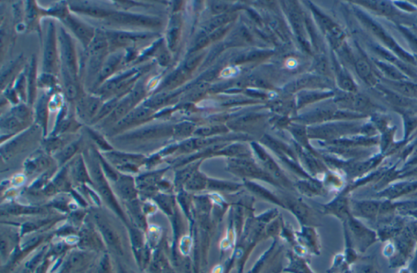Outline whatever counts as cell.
<instances>
[{
	"label": "cell",
	"instance_id": "obj_1",
	"mask_svg": "<svg viewBox=\"0 0 417 273\" xmlns=\"http://www.w3.org/2000/svg\"><path fill=\"white\" fill-rule=\"evenodd\" d=\"M153 66V63L137 65L124 71L119 72L102 84L93 93L100 96L104 101L117 96L123 97L130 92L142 76L149 73Z\"/></svg>",
	"mask_w": 417,
	"mask_h": 273
},
{
	"label": "cell",
	"instance_id": "obj_2",
	"mask_svg": "<svg viewBox=\"0 0 417 273\" xmlns=\"http://www.w3.org/2000/svg\"><path fill=\"white\" fill-rule=\"evenodd\" d=\"M43 72L54 75L61 74V61L60 55L58 31L55 20L49 19L47 31L43 43Z\"/></svg>",
	"mask_w": 417,
	"mask_h": 273
},
{
	"label": "cell",
	"instance_id": "obj_3",
	"mask_svg": "<svg viewBox=\"0 0 417 273\" xmlns=\"http://www.w3.org/2000/svg\"><path fill=\"white\" fill-rule=\"evenodd\" d=\"M108 38L110 52L122 51L136 47V44L144 41L154 39L157 34L142 31H121V30H104Z\"/></svg>",
	"mask_w": 417,
	"mask_h": 273
},
{
	"label": "cell",
	"instance_id": "obj_4",
	"mask_svg": "<svg viewBox=\"0 0 417 273\" xmlns=\"http://www.w3.org/2000/svg\"><path fill=\"white\" fill-rule=\"evenodd\" d=\"M110 24L132 28L157 30L161 26V19L152 15L141 14L126 11L114 10L106 20Z\"/></svg>",
	"mask_w": 417,
	"mask_h": 273
},
{
	"label": "cell",
	"instance_id": "obj_5",
	"mask_svg": "<svg viewBox=\"0 0 417 273\" xmlns=\"http://www.w3.org/2000/svg\"><path fill=\"white\" fill-rule=\"evenodd\" d=\"M58 40L61 67L67 69L73 77L80 79L79 56L73 38L63 26L60 27L58 31Z\"/></svg>",
	"mask_w": 417,
	"mask_h": 273
},
{
	"label": "cell",
	"instance_id": "obj_6",
	"mask_svg": "<svg viewBox=\"0 0 417 273\" xmlns=\"http://www.w3.org/2000/svg\"><path fill=\"white\" fill-rule=\"evenodd\" d=\"M61 23L78 40L84 50H87L96 36L97 29L77 18L72 12Z\"/></svg>",
	"mask_w": 417,
	"mask_h": 273
},
{
	"label": "cell",
	"instance_id": "obj_7",
	"mask_svg": "<svg viewBox=\"0 0 417 273\" xmlns=\"http://www.w3.org/2000/svg\"><path fill=\"white\" fill-rule=\"evenodd\" d=\"M104 102V100L96 94L85 92L74 105L75 116L78 121L88 122L91 124Z\"/></svg>",
	"mask_w": 417,
	"mask_h": 273
},
{
	"label": "cell",
	"instance_id": "obj_8",
	"mask_svg": "<svg viewBox=\"0 0 417 273\" xmlns=\"http://www.w3.org/2000/svg\"><path fill=\"white\" fill-rule=\"evenodd\" d=\"M156 115V111L147 107L145 104H140L131 110L125 118H122L115 126H113L114 132H120L127 129L153 120Z\"/></svg>",
	"mask_w": 417,
	"mask_h": 273
},
{
	"label": "cell",
	"instance_id": "obj_9",
	"mask_svg": "<svg viewBox=\"0 0 417 273\" xmlns=\"http://www.w3.org/2000/svg\"><path fill=\"white\" fill-rule=\"evenodd\" d=\"M124 57L125 50L110 53L100 68L92 93H93L98 88H100L106 81H108L111 77L119 73V70L124 66Z\"/></svg>",
	"mask_w": 417,
	"mask_h": 273
},
{
	"label": "cell",
	"instance_id": "obj_10",
	"mask_svg": "<svg viewBox=\"0 0 417 273\" xmlns=\"http://www.w3.org/2000/svg\"><path fill=\"white\" fill-rule=\"evenodd\" d=\"M97 161L98 159L96 157H94L92 158V163H91V168H90L91 175L93 178V182L96 183L98 190L100 191V194L103 196V198L106 200V202H108L110 206H112L114 210H116L117 213L122 216V211H121L119 206L117 204L116 200L114 198V194H112V191L110 189L108 182L106 180L100 162Z\"/></svg>",
	"mask_w": 417,
	"mask_h": 273
},
{
	"label": "cell",
	"instance_id": "obj_11",
	"mask_svg": "<svg viewBox=\"0 0 417 273\" xmlns=\"http://www.w3.org/2000/svg\"><path fill=\"white\" fill-rule=\"evenodd\" d=\"M60 75L61 77V88L65 100L68 104L75 105L76 102L85 93L84 84H81L79 78L73 77L67 69L64 68H61Z\"/></svg>",
	"mask_w": 417,
	"mask_h": 273
},
{
	"label": "cell",
	"instance_id": "obj_12",
	"mask_svg": "<svg viewBox=\"0 0 417 273\" xmlns=\"http://www.w3.org/2000/svg\"><path fill=\"white\" fill-rule=\"evenodd\" d=\"M106 159L118 169L127 172H136L138 166L145 161L143 155L130 154L110 151L105 153Z\"/></svg>",
	"mask_w": 417,
	"mask_h": 273
},
{
	"label": "cell",
	"instance_id": "obj_13",
	"mask_svg": "<svg viewBox=\"0 0 417 273\" xmlns=\"http://www.w3.org/2000/svg\"><path fill=\"white\" fill-rule=\"evenodd\" d=\"M51 95L52 94L39 90V95L37 97L35 105L33 107L35 124L42 130L43 137H46L47 133L49 114L51 111L49 104H50Z\"/></svg>",
	"mask_w": 417,
	"mask_h": 273
},
{
	"label": "cell",
	"instance_id": "obj_14",
	"mask_svg": "<svg viewBox=\"0 0 417 273\" xmlns=\"http://www.w3.org/2000/svg\"><path fill=\"white\" fill-rule=\"evenodd\" d=\"M68 4L72 13L86 15L99 20H107L114 11L107 8H103L98 5L96 2L90 1H73L68 2Z\"/></svg>",
	"mask_w": 417,
	"mask_h": 273
},
{
	"label": "cell",
	"instance_id": "obj_15",
	"mask_svg": "<svg viewBox=\"0 0 417 273\" xmlns=\"http://www.w3.org/2000/svg\"><path fill=\"white\" fill-rule=\"evenodd\" d=\"M359 16H360V19L362 20L363 22L366 24V26L368 27L376 36L378 37L379 39L382 41L383 43H385V44H386L387 46H389L391 49H392L394 51L399 54V57L405 60V61H408V62H411V63L412 64L415 63V60H414L412 57H410L407 52L403 51L401 47H399V45L395 43V41L392 39V38H391L379 24H377V23L374 22L373 20H371L369 17L365 16L364 14H360Z\"/></svg>",
	"mask_w": 417,
	"mask_h": 273
},
{
	"label": "cell",
	"instance_id": "obj_16",
	"mask_svg": "<svg viewBox=\"0 0 417 273\" xmlns=\"http://www.w3.org/2000/svg\"><path fill=\"white\" fill-rule=\"evenodd\" d=\"M43 16L41 15L40 5L37 1L24 2V24L26 32H35L39 35L41 44L43 43L42 21Z\"/></svg>",
	"mask_w": 417,
	"mask_h": 273
},
{
	"label": "cell",
	"instance_id": "obj_17",
	"mask_svg": "<svg viewBox=\"0 0 417 273\" xmlns=\"http://www.w3.org/2000/svg\"><path fill=\"white\" fill-rule=\"evenodd\" d=\"M26 69L27 85H28V100L27 104L31 107H34L37 97L39 95V71H38V57L32 55L29 63L25 65Z\"/></svg>",
	"mask_w": 417,
	"mask_h": 273
},
{
	"label": "cell",
	"instance_id": "obj_18",
	"mask_svg": "<svg viewBox=\"0 0 417 273\" xmlns=\"http://www.w3.org/2000/svg\"><path fill=\"white\" fill-rule=\"evenodd\" d=\"M171 130L170 127L164 125H152L134 130L132 132L127 133L123 135L122 139L131 141H149L162 137L167 133H169Z\"/></svg>",
	"mask_w": 417,
	"mask_h": 273
},
{
	"label": "cell",
	"instance_id": "obj_19",
	"mask_svg": "<svg viewBox=\"0 0 417 273\" xmlns=\"http://www.w3.org/2000/svg\"><path fill=\"white\" fill-rule=\"evenodd\" d=\"M135 107H137L136 104L130 96V94H127L121 99L116 108H114L109 116L103 120L104 126H110V125H113V126H115Z\"/></svg>",
	"mask_w": 417,
	"mask_h": 273
},
{
	"label": "cell",
	"instance_id": "obj_20",
	"mask_svg": "<svg viewBox=\"0 0 417 273\" xmlns=\"http://www.w3.org/2000/svg\"><path fill=\"white\" fill-rule=\"evenodd\" d=\"M26 64H24V57L18 56L14 61L3 68L1 71V91H4L11 83L14 81L19 73L22 71Z\"/></svg>",
	"mask_w": 417,
	"mask_h": 273
},
{
	"label": "cell",
	"instance_id": "obj_21",
	"mask_svg": "<svg viewBox=\"0 0 417 273\" xmlns=\"http://www.w3.org/2000/svg\"><path fill=\"white\" fill-rule=\"evenodd\" d=\"M40 12L43 18L46 17V18L52 19V20L57 19L61 22L67 17L71 11L69 9L68 2L60 1L49 8H45L40 6Z\"/></svg>",
	"mask_w": 417,
	"mask_h": 273
},
{
	"label": "cell",
	"instance_id": "obj_22",
	"mask_svg": "<svg viewBox=\"0 0 417 273\" xmlns=\"http://www.w3.org/2000/svg\"><path fill=\"white\" fill-rule=\"evenodd\" d=\"M115 183L118 193L121 197L127 200H132L135 198L136 187L132 177L128 175H119Z\"/></svg>",
	"mask_w": 417,
	"mask_h": 273
},
{
	"label": "cell",
	"instance_id": "obj_23",
	"mask_svg": "<svg viewBox=\"0 0 417 273\" xmlns=\"http://www.w3.org/2000/svg\"><path fill=\"white\" fill-rule=\"evenodd\" d=\"M38 87L39 90L45 91L50 94L62 91L61 84H60L59 76L44 72L39 73Z\"/></svg>",
	"mask_w": 417,
	"mask_h": 273
},
{
	"label": "cell",
	"instance_id": "obj_24",
	"mask_svg": "<svg viewBox=\"0 0 417 273\" xmlns=\"http://www.w3.org/2000/svg\"><path fill=\"white\" fill-rule=\"evenodd\" d=\"M27 124L19 120L10 112L7 113L4 116L1 118V130L2 134H15L16 133L22 131L26 128Z\"/></svg>",
	"mask_w": 417,
	"mask_h": 273
},
{
	"label": "cell",
	"instance_id": "obj_25",
	"mask_svg": "<svg viewBox=\"0 0 417 273\" xmlns=\"http://www.w3.org/2000/svg\"><path fill=\"white\" fill-rule=\"evenodd\" d=\"M180 38V23L177 16H173L169 24V28L166 32L165 43L170 51H175L177 47Z\"/></svg>",
	"mask_w": 417,
	"mask_h": 273
},
{
	"label": "cell",
	"instance_id": "obj_26",
	"mask_svg": "<svg viewBox=\"0 0 417 273\" xmlns=\"http://www.w3.org/2000/svg\"><path fill=\"white\" fill-rule=\"evenodd\" d=\"M354 66L358 76L367 84L373 85L376 83V78L372 71V67L369 61L364 57H359L354 61Z\"/></svg>",
	"mask_w": 417,
	"mask_h": 273
},
{
	"label": "cell",
	"instance_id": "obj_27",
	"mask_svg": "<svg viewBox=\"0 0 417 273\" xmlns=\"http://www.w3.org/2000/svg\"><path fill=\"white\" fill-rule=\"evenodd\" d=\"M96 223H97L98 227L100 228V232H102V234L104 236V239L108 243V244L111 245L113 248L115 249L117 251L122 252L120 241H119L118 236H117L116 233L113 230L111 227L107 223L104 222V220L100 219V217L96 219Z\"/></svg>",
	"mask_w": 417,
	"mask_h": 273
},
{
	"label": "cell",
	"instance_id": "obj_28",
	"mask_svg": "<svg viewBox=\"0 0 417 273\" xmlns=\"http://www.w3.org/2000/svg\"><path fill=\"white\" fill-rule=\"evenodd\" d=\"M71 175L76 181L80 183H92L82 157L79 156L71 163Z\"/></svg>",
	"mask_w": 417,
	"mask_h": 273
},
{
	"label": "cell",
	"instance_id": "obj_29",
	"mask_svg": "<svg viewBox=\"0 0 417 273\" xmlns=\"http://www.w3.org/2000/svg\"><path fill=\"white\" fill-rule=\"evenodd\" d=\"M9 112L27 125L31 124V122L35 120L34 110L26 103H20L17 105L12 106Z\"/></svg>",
	"mask_w": 417,
	"mask_h": 273
},
{
	"label": "cell",
	"instance_id": "obj_30",
	"mask_svg": "<svg viewBox=\"0 0 417 273\" xmlns=\"http://www.w3.org/2000/svg\"><path fill=\"white\" fill-rule=\"evenodd\" d=\"M13 88L18 95L21 103H26L28 100V85H27L26 69L25 66L22 71L12 81Z\"/></svg>",
	"mask_w": 417,
	"mask_h": 273
},
{
	"label": "cell",
	"instance_id": "obj_31",
	"mask_svg": "<svg viewBox=\"0 0 417 273\" xmlns=\"http://www.w3.org/2000/svg\"><path fill=\"white\" fill-rule=\"evenodd\" d=\"M50 165L48 157L44 154L37 155L24 163V168L27 174L35 173L47 169Z\"/></svg>",
	"mask_w": 417,
	"mask_h": 273
},
{
	"label": "cell",
	"instance_id": "obj_32",
	"mask_svg": "<svg viewBox=\"0 0 417 273\" xmlns=\"http://www.w3.org/2000/svg\"><path fill=\"white\" fill-rule=\"evenodd\" d=\"M343 103L354 110H369L372 107V103L369 98L361 95H351L343 99Z\"/></svg>",
	"mask_w": 417,
	"mask_h": 273
},
{
	"label": "cell",
	"instance_id": "obj_33",
	"mask_svg": "<svg viewBox=\"0 0 417 273\" xmlns=\"http://www.w3.org/2000/svg\"><path fill=\"white\" fill-rule=\"evenodd\" d=\"M391 88L405 97H417V84L405 81H391Z\"/></svg>",
	"mask_w": 417,
	"mask_h": 273
},
{
	"label": "cell",
	"instance_id": "obj_34",
	"mask_svg": "<svg viewBox=\"0 0 417 273\" xmlns=\"http://www.w3.org/2000/svg\"><path fill=\"white\" fill-rule=\"evenodd\" d=\"M79 141H75L63 147L61 150L55 153V159L60 166L64 165L76 154L79 149Z\"/></svg>",
	"mask_w": 417,
	"mask_h": 273
},
{
	"label": "cell",
	"instance_id": "obj_35",
	"mask_svg": "<svg viewBox=\"0 0 417 273\" xmlns=\"http://www.w3.org/2000/svg\"><path fill=\"white\" fill-rule=\"evenodd\" d=\"M122 98L117 96V97L111 98L109 100H105L103 105L101 106V108H100V111L98 113L96 118L92 121L91 124H95L97 122H101V121L105 119L107 117L109 116L111 113L114 111V108H116Z\"/></svg>",
	"mask_w": 417,
	"mask_h": 273
},
{
	"label": "cell",
	"instance_id": "obj_36",
	"mask_svg": "<svg viewBox=\"0 0 417 273\" xmlns=\"http://www.w3.org/2000/svg\"><path fill=\"white\" fill-rule=\"evenodd\" d=\"M383 93L385 95V97L388 101L391 102V104H395V105L399 106V107H403V108H407V107H414L416 104V102H414L412 100H409L408 98L405 96H401L399 93H395V92H391L388 90H382Z\"/></svg>",
	"mask_w": 417,
	"mask_h": 273
},
{
	"label": "cell",
	"instance_id": "obj_37",
	"mask_svg": "<svg viewBox=\"0 0 417 273\" xmlns=\"http://www.w3.org/2000/svg\"><path fill=\"white\" fill-rule=\"evenodd\" d=\"M376 64H377V67L381 69L384 74L393 81H404L407 78L401 72L399 71V69H396L394 65L391 64L381 62V61H376Z\"/></svg>",
	"mask_w": 417,
	"mask_h": 273
},
{
	"label": "cell",
	"instance_id": "obj_38",
	"mask_svg": "<svg viewBox=\"0 0 417 273\" xmlns=\"http://www.w3.org/2000/svg\"><path fill=\"white\" fill-rule=\"evenodd\" d=\"M88 132L91 138L93 140L94 142L96 143L100 149L105 151L106 153L112 151V147L108 145V142L105 141V139L102 137L100 133H98L96 130L91 128H88Z\"/></svg>",
	"mask_w": 417,
	"mask_h": 273
},
{
	"label": "cell",
	"instance_id": "obj_39",
	"mask_svg": "<svg viewBox=\"0 0 417 273\" xmlns=\"http://www.w3.org/2000/svg\"><path fill=\"white\" fill-rule=\"evenodd\" d=\"M62 143L63 142L59 137L51 135V137L45 141L43 145H44L45 150L47 151V153H53V152H58L63 148Z\"/></svg>",
	"mask_w": 417,
	"mask_h": 273
},
{
	"label": "cell",
	"instance_id": "obj_40",
	"mask_svg": "<svg viewBox=\"0 0 417 273\" xmlns=\"http://www.w3.org/2000/svg\"><path fill=\"white\" fill-rule=\"evenodd\" d=\"M339 84L342 89L347 92H355L357 91L356 85L350 78V76L347 75L346 73H341V75L339 76Z\"/></svg>",
	"mask_w": 417,
	"mask_h": 273
},
{
	"label": "cell",
	"instance_id": "obj_41",
	"mask_svg": "<svg viewBox=\"0 0 417 273\" xmlns=\"http://www.w3.org/2000/svg\"><path fill=\"white\" fill-rule=\"evenodd\" d=\"M173 130L175 131L176 135L183 137V135H185V134L190 133V131L191 130V126L189 123H181V124L175 126Z\"/></svg>",
	"mask_w": 417,
	"mask_h": 273
},
{
	"label": "cell",
	"instance_id": "obj_42",
	"mask_svg": "<svg viewBox=\"0 0 417 273\" xmlns=\"http://www.w3.org/2000/svg\"><path fill=\"white\" fill-rule=\"evenodd\" d=\"M38 211L36 208L21 207V206H12L8 208V212L12 214H25V213H35Z\"/></svg>",
	"mask_w": 417,
	"mask_h": 273
},
{
	"label": "cell",
	"instance_id": "obj_43",
	"mask_svg": "<svg viewBox=\"0 0 417 273\" xmlns=\"http://www.w3.org/2000/svg\"><path fill=\"white\" fill-rule=\"evenodd\" d=\"M230 17L228 16V15H224V16H218V18L214 19L213 21H212L211 24H210V29H214V27H218V25H221V24H224V23L229 20Z\"/></svg>",
	"mask_w": 417,
	"mask_h": 273
},
{
	"label": "cell",
	"instance_id": "obj_44",
	"mask_svg": "<svg viewBox=\"0 0 417 273\" xmlns=\"http://www.w3.org/2000/svg\"><path fill=\"white\" fill-rule=\"evenodd\" d=\"M227 8H228V6H227L226 4H224V3L222 2H218L216 3L215 4L213 5V10L215 12H223L224 11L227 10Z\"/></svg>",
	"mask_w": 417,
	"mask_h": 273
}]
</instances>
